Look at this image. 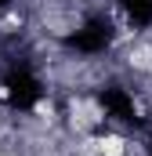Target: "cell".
I'll use <instances>...</instances> for the list:
<instances>
[{
	"instance_id": "cell-1",
	"label": "cell",
	"mask_w": 152,
	"mask_h": 156,
	"mask_svg": "<svg viewBox=\"0 0 152 156\" xmlns=\"http://www.w3.org/2000/svg\"><path fill=\"white\" fill-rule=\"evenodd\" d=\"M94 145H98V153H102V156H127V153H130V145H127L119 134H102Z\"/></svg>"
},
{
	"instance_id": "cell-2",
	"label": "cell",
	"mask_w": 152,
	"mask_h": 156,
	"mask_svg": "<svg viewBox=\"0 0 152 156\" xmlns=\"http://www.w3.org/2000/svg\"><path fill=\"white\" fill-rule=\"evenodd\" d=\"M36 113L43 120H51V113H54V109H51V102H36Z\"/></svg>"
},
{
	"instance_id": "cell-3",
	"label": "cell",
	"mask_w": 152,
	"mask_h": 156,
	"mask_svg": "<svg viewBox=\"0 0 152 156\" xmlns=\"http://www.w3.org/2000/svg\"><path fill=\"white\" fill-rule=\"evenodd\" d=\"M0 156H7V153H0Z\"/></svg>"
}]
</instances>
